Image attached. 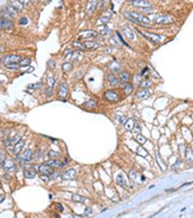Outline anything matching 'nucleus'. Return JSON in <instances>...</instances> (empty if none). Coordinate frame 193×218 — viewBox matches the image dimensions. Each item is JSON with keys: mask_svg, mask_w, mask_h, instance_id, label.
Masks as SVG:
<instances>
[{"mask_svg": "<svg viewBox=\"0 0 193 218\" xmlns=\"http://www.w3.org/2000/svg\"><path fill=\"white\" fill-rule=\"evenodd\" d=\"M151 95V91L148 90V89H141L140 91L136 92L135 98L136 99H140V100H143V99H147L148 97H150Z\"/></svg>", "mask_w": 193, "mask_h": 218, "instance_id": "nucleus-17", "label": "nucleus"}, {"mask_svg": "<svg viewBox=\"0 0 193 218\" xmlns=\"http://www.w3.org/2000/svg\"><path fill=\"white\" fill-rule=\"evenodd\" d=\"M129 177H131V180H136V177H137V171L134 169H131L129 170Z\"/></svg>", "mask_w": 193, "mask_h": 218, "instance_id": "nucleus-43", "label": "nucleus"}, {"mask_svg": "<svg viewBox=\"0 0 193 218\" xmlns=\"http://www.w3.org/2000/svg\"><path fill=\"white\" fill-rule=\"evenodd\" d=\"M24 139H20L16 144H15L13 147H11V149H10V153L11 154H13V155H18L21 153V150H22V148H24Z\"/></svg>", "mask_w": 193, "mask_h": 218, "instance_id": "nucleus-10", "label": "nucleus"}, {"mask_svg": "<svg viewBox=\"0 0 193 218\" xmlns=\"http://www.w3.org/2000/svg\"><path fill=\"white\" fill-rule=\"evenodd\" d=\"M49 68H51V69H55L56 68V62L54 61V60H51V61H49Z\"/></svg>", "mask_w": 193, "mask_h": 218, "instance_id": "nucleus-53", "label": "nucleus"}, {"mask_svg": "<svg viewBox=\"0 0 193 218\" xmlns=\"http://www.w3.org/2000/svg\"><path fill=\"white\" fill-rule=\"evenodd\" d=\"M127 1H131H131H133V0H127Z\"/></svg>", "mask_w": 193, "mask_h": 218, "instance_id": "nucleus-60", "label": "nucleus"}, {"mask_svg": "<svg viewBox=\"0 0 193 218\" xmlns=\"http://www.w3.org/2000/svg\"><path fill=\"white\" fill-rule=\"evenodd\" d=\"M1 63L4 65H8V64H13V63H20L21 61V56H19L18 54H8V55H5L0 58Z\"/></svg>", "mask_w": 193, "mask_h": 218, "instance_id": "nucleus-3", "label": "nucleus"}, {"mask_svg": "<svg viewBox=\"0 0 193 218\" xmlns=\"http://www.w3.org/2000/svg\"><path fill=\"white\" fill-rule=\"evenodd\" d=\"M150 20L157 24H170L174 21V18L172 15L168 14H154L151 15Z\"/></svg>", "mask_w": 193, "mask_h": 218, "instance_id": "nucleus-2", "label": "nucleus"}, {"mask_svg": "<svg viewBox=\"0 0 193 218\" xmlns=\"http://www.w3.org/2000/svg\"><path fill=\"white\" fill-rule=\"evenodd\" d=\"M72 201H75V202H78V203H85V202H87L88 199L86 198V197H84V196H80V195H72Z\"/></svg>", "mask_w": 193, "mask_h": 218, "instance_id": "nucleus-31", "label": "nucleus"}, {"mask_svg": "<svg viewBox=\"0 0 193 218\" xmlns=\"http://www.w3.org/2000/svg\"><path fill=\"white\" fill-rule=\"evenodd\" d=\"M85 48L86 49H98L100 47V43H98L96 41H91V40H87L86 42L84 43Z\"/></svg>", "mask_w": 193, "mask_h": 218, "instance_id": "nucleus-23", "label": "nucleus"}, {"mask_svg": "<svg viewBox=\"0 0 193 218\" xmlns=\"http://www.w3.org/2000/svg\"><path fill=\"white\" fill-rule=\"evenodd\" d=\"M151 84H152L151 81H149V79H144V81H142V82L140 83V87L141 89H147V87H149Z\"/></svg>", "mask_w": 193, "mask_h": 218, "instance_id": "nucleus-40", "label": "nucleus"}, {"mask_svg": "<svg viewBox=\"0 0 193 218\" xmlns=\"http://www.w3.org/2000/svg\"><path fill=\"white\" fill-rule=\"evenodd\" d=\"M49 156H50V159L56 158V156H58V153L57 152H53V150H50V152H49Z\"/></svg>", "mask_w": 193, "mask_h": 218, "instance_id": "nucleus-54", "label": "nucleus"}, {"mask_svg": "<svg viewBox=\"0 0 193 218\" xmlns=\"http://www.w3.org/2000/svg\"><path fill=\"white\" fill-rule=\"evenodd\" d=\"M116 35H118V38H119V40H120V41H121V42H122V43L125 44L126 47H129V44L127 43V42H126L125 40H123V38L121 36V34H120V33H119V32H116Z\"/></svg>", "mask_w": 193, "mask_h": 218, "instance_id": "nucleus-46", "label": "nucleus"}, {"mask_svg": "<svg viewBox=\"0 0 193 218\" xmlns=\"http://www.w3.org/2000/svg\"><path fill=\"white\" fill-rule=\"evenodd\" d=\"M96 106H98V103H96V100H94V99H90V100H87L86 104H85V107H87V109H96Z\"/></svg>", "mask_w": 193, "mask_h": 218, "instance_id": "nucleus-35", "label": "nucleus"}, {"mask_svg": "<svg viewBox=\"0 0 193 218\" xmlns=\"http://www.w3.org/2000/svg\"><path fill=\"white\" fill-rule=\"evenodd\" d=\"M76 175H77V171L72 168H70V169L65 170L64 173L62 174V177L63 180H73L76 177Z\"/></svg>", "mask_w": 193, "mask_h": 218, "instance_id": "nucleus-20", "label": "nucleus"}, {"mask_svg": "<svg viewBox=\"0 0 193 218\" xmlns=\"http://www.w3.org/2000/svg\"><path fill=\"white\" fill-rule=\"evenodd\" d=\"M19 1L24 6H27V5H29V4H30V0H19Z\"/></svg>", "mask_w": 193, "mask_h": 218, "instance_id": "nucleus-55", "label": "nucleus"}, {"mask_svg": "<svg viewBox=\"0 0 193 218\" xmlns=\"http://www.w3.org/2000/svg\"><path fill=\"white\" fill-rule=\"evenodd\" d=\"M123 92L126 93V96H128V95H131V91H133V89H134V87H133V84H131L129 82L125 83V85H123Z\"/></svg>", "mask_w": 193, "mask_h": 218, "instance_id": "nucleus-27", "label": "nucleus"}, {"mask_svg": "<svg viewBox=\"0 0 193 218\" xmlns=\"http://www.w3.org/2000/svg\"><path fill=\"white\" fill-rule=\"evenodd\" d=\"M137 32H139L141 35H143L144 38H147L148 40H150L151 42H154V43H161V42H163V40H164V36L158 35V34H155V33L142 32V30H140V29H137Z\"/></svg>", "mask_w": 193, "mask_h": 218, "instance_id": "nucleus-4", "label": "nucleus"}, {"mask_svg": "<svg viewBox=\"0 0 193 218\" xmlns=\"http://www.w3.org/2000/svg\"><path fill=\"white\" fill-rule=\"evenodd\" d=\"M1 51H2V48H1V47H0V53H1Z\"/></svg>", "mask_w": 193, "mask_h": 218, "instance_id": "nucleus-59", "label": "nucleus"}, {"mask_svg": "<svg viewBox=\"0 0 193 218\" xmlns=\"http://www.w3.org/2000/svg\"><path fill=\"white\" fill-rule=\"evenodd\" d=\"M107 81H108V83H109V85L113 87H120V84H121L120 78L118 77L116 75H114V73H109V75L107 76Z\"/></svg>", "mask_w": 193, "mask_h": 218, "instance_id": "nucleus-13", "label": "nucleus"}, {"mask_svg": "<svg viewBox=\"0 0 193 218\" xmlns=\"http://www.w3.org/2000/svg\"><path fill=\"white\" fill-rule=\"evenodd\" d=\"M73 51L71 50V49H68V50H65L64 51V54H63V57H71L72 56Z\"/></svg>", "mask_w": 193, "mask_h": 218, "instance_id": "nucleus-45", "label": "nucleus"}, {"mask_svg": "<svg viewBox=\"0 0 193 218\" xmlns=\"http://www.w3.org/2000/svg\"><path fill=\"white\" fill-rule=\"evenodd\" d=\"M30 63H32V60L29 57H24V58H21V61H20L19 64L21 68H27V67L30 65Z\"/></svg>", "mask_w": 193, "mask_h": 218, "instance_id": "nucleus-32", "label": "nucleus"}, {"mask_svg": "<svg viewBox=\"0 0 193 218\" xmlns=\"http://www.w3.org/2000/svg\"><path fill=\"white\" fill-rule=\"evenodd\" d=\"M192 152H193V146H192Z\"/></svg>", "mask_w": 193, "mask_h": 218, "instance_id": "nucleus-61", "label": "nucleus"}, {"mask_svg": "<svg viewBox=\"0 0 193 218\" xmlns=\"http://www.w3.org/2000/svg\"><path fill=\"white\" fill-rule=\"evenodd\" d=\"M19 22H20V24H28V19L27 18H21V19L19 20Z\"/></svg>", "mask_w": 193, "mask_h": 218, "instance_id": "nucleus-52", "label": "nucleus"}, {"mask_svg": "<svg viewBox=\"0 0 193 218\" xmlns=\"http://www.w3.org/2000/svg\"><path fill=\"white\" fill-rule=\"evenodd\" d=\"M115 118H116V120L120 121L121 124H125L126 121H127V118H126L125 116H119V114H118V116H116Z\"/></svg>", "mask_w": 193, "mask_h": 218, "instance_id": "nucleus-44", "label": "nucleus"}, {"mask_svg": "<svg viewBox=\"0 0 193 218\" xmlns=\"http://www.w3.org/2000/svg\"><path fill=\"white\" fill-rule=\"evenodd\" d=\"M69 95V87H68V84L65 82L61 83V85H59V89H58V97L64 99V98L66 97Z\"/></svg>", "mask_w": 193, "mask_h": 218, "instance_id": "nucleus-15", "label": "nucleus"}, {"mask_svg": "<svg viewBox=\"0 0 193 218\" xmlns=\"http://www.w3.org/2000/svg\"><path fill=\"white\" fill-rule=\"evenodd\" d=\"M123 16L127 20H129L131 22H134L135 24L139 26H151V20L149 18L144 16L143 14H141L139 12H134V11H126L123 12Z\"/></svg>", "mask_w": 193, "mask_h": 218, "instance_id": "nucleus-1", "label": "nucleus"}, {"mask_svg": "<svg viewBox=\"0 0 193 218\" xmlns=\"http://www.w3.org/2000/svg\"><path fill=\"white\" fill-rule=\"evenodd\" d=\"M48 165H50L53 168H61V167H63V162H61L59 160H57V159H53V160H49L48 162H47Z\"/></svg>", "mask_w": 193, "mask_h": 218, "instance_id": "nucleus-25", "label": "nucleus"}, {"mask_svg": "<svg viewBox=\"0 0 193 218\" xmlns=\"http://www.w3.org/2000/svg\"><path fill=\"white\" fill-rule=\"evenodd\" d=\"M136 125V120L134 118H131V119H127V121L125 122V128L127 131H133L134 130V127Z\"/></svg>", "mask_w": 193, "mask_h": 218, "instance_id": "nucleus-21", "label": "nucleus"}, {"mask_svg": "<svg viewBox=\"0 0 193 218\" xmlns=\"http://www.w3.org/2000/svg\"><path fill=\"white\" fill-rule=\"evenodd\" d=\"M72 46L76 49H78V50H85V49H86L85 48V46H84V43H82L80 41H73Z\"/></svg>", "mask_w": 193, "mask_h": 218, "instance_id": "nucleus-36", "label": "nucleus"}, {"mask_svg": "<svg viewBox=\"0 0 193 218\" xmlns=\"http://www.w3.org/2000/svg\"><path fill=\"white\" fill-rule=\"evenodd\" d=\"M1 168H2V169H5L6 171H14L15 170V163L13 162V160H11V159H7V158H6Z\"/></svg>", "mask_w": 193, "mask_h": 218, "instance_id": "nucleus-18", "label": "nucleus"}, {"mask_svg": "<svg viewBox=\"0 0 193 218\" xmlns=\"http://www.w3.org/2000/svg\"><path fill=\"white\" fill-rule=\"evenodd\" d=\"M62 69L64 73H70V71H72L73 65L71 62H64V63L62 64Z\"/></svg>", "mask_w": 193, "mask_h": 218, "instance_id": "nucleus-30", "label": "nucleus"}, {"mask_svg": "<svg viewBox=\"0 0 193 218\" xmlns=\"http://www.w3.org/2000/svg\"><path fill=\"white\" fill-rule=\"evenodd\" d=\"M135 140L137 141L139 144H141V145H143L145 141H147V139H145V138H144L143 136H141V134H137V136H136V138H135Z\"/></svg>", "mask_w": 193, "mask_h": 218, "instance_id": "nucleus-41", "label": "nucleus"}, {"mask_svg": "<svg viewBox=\"0 0 193 218\" xmlns=\"http://www.w3.org/2000/svg\"><path fill=\"white\" fill-rule=\"evenodd\" d=\"M111 16H112L111 12H108V11H105V12L102 13L101 16H100V20H99V22H100V24H106L107 22L111 20Z\"/></svg>", "mask_w": 193, "mask_h": 218, "instance_id": "nucleus-22", "label": "nucleus"}, {"mask_svg": "<svg viewBox=\"0 0 193 218\" xmlns=\"http://www.w3.org/2000/svg\"><path fill=\"white\" fill-rule=\"evenodd\" d=\"M5 8H6V10H7V11H8V12H10L11 14H12V16H13V18H15V16L18 15V13H19V12H18V11L15 10L14 7H13V6L11 5V4H7V5H6Z\"/></svg>", "mask_w": 193, "mask_h": 218, "instance_id": "nucleus-34", "label": "nucleus"}, {"mask_svg": "<svg viewBox=\"0 0 193 218\" xmlns=\"http://www.w3.org/2000/svg\"><path fill=\"white\" fill-rule=\"evenodd\" d=\"M104 98L109 103H116L120 100V93L116 90H106L104 92Z\"/></svg>", "mask_w": 193, "mask_h": 218, "instance_id": "nucleus-6", "label": "nucleus"}, {"mask_svg": "<svg viewBox=\"0 0 193 218\" xmlns=\"http://www.w3.org/2000/svg\"><path fill=\"white\" fill-rule=\"evenodd\" d=\"M53 197H54V195H53V194H49V198L51 199V198H53Z\"/></svg>", "mask_w": 193, "mask_h": 218, "instance_id": "nucleus-58", "label": "nucleus"}, {"mask_svg": "<svg viewBox=\"0 0 193 218\" xmlns=\"http://www.w3.org/2000/svg\"><path fill=\"white\" fill-rule=\"evenodd\" d=\"M133 131L136 132V133H140V132H141L140 126H137V125H135V127H134V130H133Z\"/></svg>", "mask_w": 193, "mask_h": 218, "instance_id": "nucleus-56", "label": "nucleus"}, {"mask_svg": "<svg viewBox=\"0 0 193 218\" xmlns=\"http://www.w3.org/2000/svg\"><path fill=\"white\" fill-rule=\"evenodd\" d=\"M141 11H142L143 13H147V14H149V13H152V8H151V7H147V8H141Z\"/></svg>", "mask_w": 193, "mask_h": 218, "instance_id": "nucleus-49", "label": "nucleus"}, {"mask_svg": "<svg viewBox=\"0 0 193 218\" xmlns=\"http://www.w3.org/2000/svg\"><path fill=\"white\" fill-rule=\"evenodd\" d=\"M4 199H5V195H0V203L4 202Z\"/></svg>", "mask_w": 193, "mask_h": 218, "instance_id": "nucleus-57", "label": "nucleus"}, {"mask_svg": "<svg viewBox=\"0 0 193 218\" xmlns=\"http://www.w3.org/2000/svg\"><path fill=\"white\" fill-rule=\"evenodd\" d=\"M36 171L40 175H42V176H51L54 173V168L45 162V163H41V165L37 166L36 167Z\"/></svg>", "mask_w": 193, "mask_h": 218, "instance_id": "nucleus-5", "label": "nucleus"}, {"mask_svg": "<svg viewBox=\"0 0 193 218\" xmlns=\"http://www.w3.org/2000/svg\"><path fill=\"white\" fill-rule=\"evenodd\" d=\"M119 78H120L121 82L127 83V82H129V79H131V75H129L128 71H120V73H119Z\"/></svg>", "mask_w": 193, "mask_h": 218, "instance_id": "nucleus-24", "label": "nucleus"}, {"mask_svg": "<svg viewBox=\"0 0 193 218\" xmlns=\"http://www.w3.org/2000/svg\"><path fill=\"white\" fill-rule=\"evenodd\" d=\"M121 30H122V33L125 35V38H127L128 40H135V33H134V30L129 27V26H127V24H122L121 26Z\"/></svg>", "mask_w": 193, "mask_h": 218, "instance_id": "nucleus-11", "label": "nucleus"}, {"mask_svg": "<svg viewBox=\"0 0 193 218\" xmlns=\"http://www.w3.org/2000/svg\"><path fill=\"white\" fill-rule=\"evenodd\" d=\"M98 36V33L94 30H82L78 34V39H86V40H94Z\"/></svg>", "mask_w": 193, "mask_h": 218, "instance_id": "nucleus-8", "label": "nucleus"}, {"mask_svg": "<svg viewBox=\"0 0 193 218\" xmlns=\"http://www.w3.org/2000/svg\"><path fill=\"white\" fill-rule=\"evenodd\" d=\"M55 84H56L55 77H54L53 75H48V77H47V87H50V89H53V87H55Z\"/></svg>", "mask_w": 193, "mask_h": 218, "instance_id": "nucleus-33", "label": "nucleus"}, {"mask_svg": "<svg viewBox=\"0 0 193 218\" xmlns=\"http://www.w3.org/2000/svg\"><path fill=\"white\" fill-rule=\"evenodd\" d=\"M44 93H45L47 96H51V95H53V89H50V87H47V89H44Z\"/></svg>", "mask_w": 193, "mask_h": 218, "instance_id": "nucleus-50", "label": "nucleus"}, {"mask_svg": "<svg viewBox=\"0 0 193 218\" xmlns=\"http://www.w3.org/2000/svg\"><path fill=\"white\" fill-rule=\"evenodd\" d=\"M108 68L111 69L113 73H116V71H119L121 69V65L118 62H115V61H113V62H111V63L108 64Z\"/></svg>", "mask_w": 193, "mask_h": 218, "instance_id": "nucleus-29", "label": "nucleus"}, {"mask_svg": "<svg viewBox=\"0 0 193 218\" xmlns=\"http://www.w3.org/2000/svg\"><path fill=\"white\" fill-rule=\"evenodd\" d=\"M99 7V0H88L86 6V13L87 15H92L96 10Z\"/></svg>", "mask_w": 193, "mask_h": 218, "instance_id": "nucleus-9", "label": "nucleus"}, {"mask_svg": "<svg viewBox=\"0 0 193 218\" xmlns=\"http://www.w3.org/2000/svg\"><path fill=\"white\" fill-rule=\"evenodd\" d=\"M36 168L33 167V166H27L24 170V175L26 179H34L35 176H36Z\"/></svg>", "mask_w": 193, "mask_h": 218, "instance_id": "nucleus-12", "label": "nucleus"}, {"mask_svg": "<svg viewBox=\"0 0 193 218\" xmlns=\"http://www.w3.org/2000/svg\"><path fill=\"white\" fill-rule=\"evenodd\" d=\"M185 158H186V161H187L188 163H190V162H193V152H192V149L186 150V153H185Z\"/></svg>", "mask_w": 193, "mask_h": 218, "instance_id": "nucleus-37", "label": "nucleus"}, {"mask_svg": "<svg viewBox=\"0 0 193 218\" xmlns=\"http://www.w3.org/2000/svg\"><path fill=\"white\" fill-rule=\"evenodd\" d=\"M55 208H56V210H57V211H59V212H63V211H64V208H63V205L61 203H56V204H55Z\"/></svg>", "mask_w": 193, "mask_h": 218, "instance_id": "nucleus-47", "label": "nucleus"}, {"mask_svg": "<svg viewBox=\"0 0 193 218\" xmlns=\"http://www.w3.org/2000/svg\"><path fill=\"white\" fill-rule=\"evenodd\" d=\"M5 68L7 69V70H18V69H20L21 67H20L19 63H13V64H8V65H5Z\"/></svg>", "mask_w": 193, "mask_h": 218, "instance_id": "nucleus-39", "label": "nucleus"}, {"mask_svg": "<svg viewBox=\"0 0 193 218\" xmlns=\"http://www.w3.org/2000/svg\"><path fill=\"white\" fill-rule=\"evenodd\" d=\"M137 154H140V155H143V156H147L148 155V153H147V150H142V148H139L137 149Z\"/></svg>", "mask_w": 193, "mask_h": 218, "instance_id": "nucleus-51", "label": "nucleus"}, {"mask_svg": "<svg viewBox=\"0 0 193 218\" xmlns=\"http://www.w3.org/2000/svg\"><path fill=\"white\" fill-rule=\"evenodd\" d=\"M11 5L13 6L14 7L15 10L18 11V12H20V11H22L24 10V5L20 2L19 0H11V2H10Z\"/></svg>", "mask_w": 193, "mask_h": 218, "instance_id": "nucleus-26", "label": "nucleus"}, {"mask_svg": "<svg viewBox=\"0 0 193 218\" xmlns=\"http://www.w3.org/2000/svg\"><path fill=\"white\" fill-rule=\"evenodd\" d=\"M99 33H100L101 35H108L109 33H111V29L108 28L107 26H102V27L99 28Z\"/></svg>", "mask_w": 193, "mask_h": 218, "instance_id": "nucleus-38", "label": "nucleus"}, {"mask_svg": "<svg viewBox=\"0 0 193 218\" xmlns=\"http://www.w3.org/2000/svg\"><path fill=\"white\" fill-rule=\"evenodd\" d=\"M5 154L2 153V152H0V167H2V163H4V161H5Z\"/></svg>", "mask_w": 193, "mask_h": 218, "instance_id": "nucleus-48", "label": "nucleus"}, {"mask_svg": "<svg viewBox=\"0 0 193 218\" xmlns=\"http://www.w3.org/2000/svg\"><path fill=\"white\" fill-rule=\"evenodd\" d=\"M18 158H19V161L21 162H24V163H28L30 161L33 160V158H34V152L32 150V148H27V149H24L22 153H20L18 155Z\"/></svg>", "mask_w": 193, "mask_h": 218, "instance_id": "nucleus-7", "label": "nucleus"}, {"mask_svg": "<svg viewBox=\"0 0 193 218\" xmlns=\"http://www.w3.org/2000/svg\"><path fill=\"white\" fill-rule=\"evenodd\" d=\"M109 4V0H99V7L100 8H106V6Z\"/></svg>", "mask_w": 193, "mask_h": 218, "instance_id": "nucleus-42", "label": "nucleus"}, {"mask_svg": "<svg viewBox=\"0 0 193 218\" xmlns=\"http://www.w3.org/2000/svg\"><path fill=\"white\" fill-rule=\"evenodd\" d=\"M115 182L116 184L119 185V187H121V188H123V189H127L129 185H128V182H127V180H126L125 175L123 174H118L115 177Z\"/></svg>", "mask_w": 193, "mask_h": 218, "instance_id": "nucleus-14", "label": "nucleus"}, {"mask_svg": "<svg viewBox=\"0 0 193 218\" xmlns=\"http://www.w3.org/2000/svg\"><path fill=\"white\" fill-rule=\"evenodd\" d=\"M0 18H4V19H7V20H12V19H13L12 14H11L10 12L6 10V8H2V10H0Z\"/></svg>", "mask_w": 193, "mask_h": 218, "instance_id": "nucleus-28", "label": "nucleus"}, {"mask_svg": "<svg viewBox=\"0 0 193 218\" xmlns=\"http://www.w3.org/2000/svg\"><path fill=\"white\" fill-rule=\"evenodd\" d=\"M14 24L12 20H7L4 18H0V29H13Z\"/></svg>", "mask_w": 193, "mask_h": 218, "instance_id": "nucleus-19", "label": "nucleus"}, {"mask_svg": "<svg viewBox=\"0 0 193 218\" xmlns=\"http://www.w3.org/2000/svg\"><path fill=\"white\" fill-rule=\"evenodd\" d=\"M131 5L134 7H139V8H147V7H152V5L147 0H133Z\"/></svg>", "mask_w": 193, "mask_h": 218, "instance_id": "nucleus-16", "label": "nucleus"}]
</instances>
